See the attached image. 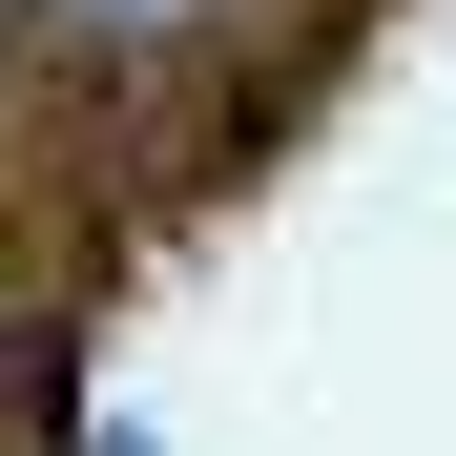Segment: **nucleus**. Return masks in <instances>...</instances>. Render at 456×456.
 <instances>
[{"label":"nucleus","instance_id":"f257e3e1","mask_svg":"<svg viewBox=\"0 0 456 456\" xmlns=\"http://www.w3.org/2000/svg\"><path fill=\"white\" fill-rule=\"evenodd\" d=\"M104 21H187V0H104Z\"/></svg>","mask_w":456,"mask_h":456}]
</instances>
